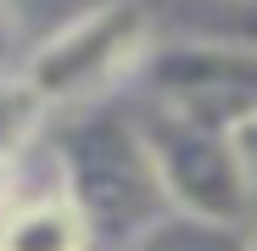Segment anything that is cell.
Returning a JSON list of instances; mask_svg holds the SVG:
<instances>
[{"label": "cell", "instance_id": "6da1fadb", "mask_svg": "<svg viewBox=\"0 0 257 251\" xmlns=\"http://www.w3.org/2000/svg\"><path fill=\"white\" fill-rule=\"evenodd\" d=\"M56 167H62V195L84 218L90 240L128 245L157 218H168V201L135 134V117L117 106L78 112L56 134Z\"/></svg>", "mask_w": 257, "mask_h": 251}, {"label": "cell", "instance_id": "7a4b0ae2", "mask_svg": "<svg viewBox=\"0 0 257 251\" xmlns=\"http://www.w3.org/2000/svg\"><path fill=\"white\" fill-rule=\"evenodd\" d=\"M151 56V6L146 0H101L56 34H45L23 56V78L45 106H90L106 101L123 78H140Z\"/></svg>", "mask_w": 257, "mask_h": 251}, {"label": "cell", "instance_id": "3957f363", "mask_svg": "<svg viewBox=\"0 0 257 251\" xmlns=\"http://www.w3.org/2000/svg\"><path fill=\"white\" fill-rule=\"evenodd\" d=\"M135 134L146 145V162L157 173L168 212L196 218V223H218V229H246L257 218L246 167H240V151L229 134L196 129V123L162 112L151 101L135 112Z\"/></svg>", "mask_w": 257, "mask_h": 251}, {"label": "cell", "instance_id": "277c9868", "mask_svg": "<svg viewBox=\"0 0 257 251\" xmlns=\"http://www.w3.org/2000/svg\"><path fill=\"white\" fill-rule=\"evenodd\" d=\"M140 84H146L151 106L235 140V129H246L257 117V45H246V39L151 45Z\"/></svg>", "mask_w": 257, "mask_h": 251}, {"label": "cell", "instance_id": "5b68a950", "mask_svg": "<svg viewBox=\"0 0 257 251\" xmlns=\"http://www.w3.org/2000/svg\"><path fill=\"white\" fill-rule=\"evenodd\" d=\"M90 229L73 212V201L56 195H34V201H12L0 212V251H90Z\"/></svg>", "mask_w": 257, "mask_h": 251}, {"label": "cell", "instance_id": "8992f818", "mask_svg": "<svg viewBox=\"0 0 257 251\" xmlns=\"http://www.w3.org/2000/svg\"><path fill=\"white\" fill-rule=\"evenodd\" d=\"M45 101H39V90L12 67V73H0V162H17L34 140H39V129H45Z\"/></svg>", "mask_w": 257, "mask_h": 251}, {"label": "cell", "instance_id": "52a82bcc", "mask_svg": "<svg viewBox=\"0 0 257 251\" xmlns=\"http://www.w3.org/2000/svg\"><path fill=\"white\" fill-rule=\"evenodd\" d=\"M117 251H246V229H218V223H196V218L168 212Z\"/></svg>", "mask_w": 257, "mask_h": 251}, {"label": "cell", "instance_id": "ba28073f", "mask_svg": "<svg viewBox=\"0 0 257 251\" xmlns=\"http://www.w3.org/2000/svg\"><path fill=\"white\" fill-rule=\"evenodd\" d=\"M17 56H23V28H17L12 0H0V73H12Z\"/></svg>", "mask_w": 257, "mask_h": 251}, {"label": "cell", "instance_id": "9c48e42d", "mask_svg": "<svg viewBox=\"0 0 257 251\" xmlns=\"http://www.w3.org/2000/svg\"><path fill=\"white\" fill-rule=\"evenodd\" d=\"M235 151H240V167H246V184H251V201H257V117L246 129H235Z\"/></svg>", "mask_w": 257, "mask_h": 251}, {"label": "cell", "instance_id": "30bf717a", "mask_svg": "<svg viewBox=\"0 0 257 251\" xmlns=\"http://www.w3.org/2000/svg\"><path fill=\"white\" fill-rule=\"evenodd\" d=\"M229 39L257 45V0H240V12H235V34H229Z\"/></svg>", "mask_w": 257, "mask_h": 251}, {"label": "cell", "instance_id": "8fae6325", "mask_svg": "<svg viewBox=\"0 0 257 251\" xmlns=\"http://www.w3.org/2000/svg\"><path fill=\"white\" fill-rule=\"evenodd\" d=\"M17 201V173H12V162H0V212Z\"/></svg>", "mask_w": 257, "mask_h": 251}, {"label": "cell", "instance_id": "7c38bea8", "mask_svg": "<svg viewBox=\"0 0 257 251\" xmlns=\"http://www.w3.org/2000/svg\"><path fill=\"white\" fill-rule=\"evenodd\" d=\"M246 251H257V218L246 223Z\"/></svg>", "mask_w": 257, "mask_h": 251}, {"label": "cell", "instance_id": "4fadbf2b", "mask_svg": "<svg viewBox=\"0 0 257 251\" xmlns=\"http://www.w3.org/2000/svg\"><path fill=\"white\" fill-rule=\"evenodd\" d=\"M235 6H240V0H235Z\"/></svg>", "mask_w": 257, "mask_h": 251}]
</instances>
